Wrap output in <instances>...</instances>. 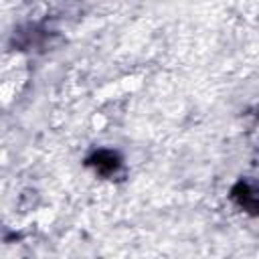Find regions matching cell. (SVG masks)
I'll list each match as a JSON object with an SVG mask.
<instances>
[{"mask_svg":"<svg viewBox=\"0 0 259 259\" xmlns=\"http://www.w3.org/2000/svg\"><path fill=\"white\" fill-rule=\"evenodd\" d=\"M89 164H93L95 170L101 174H111V172H115V168H119V158H117V154H113L109 150H101L89 160Z\"/></svg>","mask_w":259,"mask_h":259,"instance_id":"cell-1","label":"cell"}]
</instances>
